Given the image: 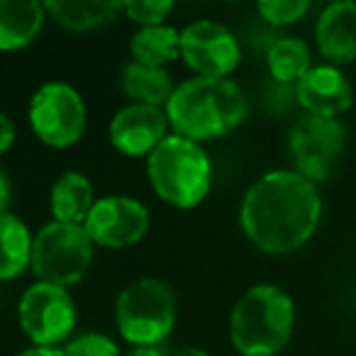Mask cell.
<instances>
[{"instance_id": "cell-1", "label": "cell", "mask_w": 356, "mask_h": 356, "mask_svg": "<svg viewBox=\"0 0 356 356\" xmlns=\"http://www.w3.org/2000/svg\"><path fill=\"white\" fill-rule=\"evenodd\" d=\"M322 218V198L298 171H268L244 193L239 222L254 247L288 254L310 242Z\"/></svg>"}, {"instance_id": "cell-2", "label": "cell", "mask_w": 356, "mask_h": 356, "mask_svg": "<svg viewBox=\"0 0 356 356\" xmlns=\"http://www.w3.org/2000/svg\"><path fill=\"white\" fill-rule=\"evenodd\" d=\"M176 134L193 142L218 139L232 132L247 118V95L227 79H191L176 86L166 108Z\"/></svg>"}, {"instance_id": "cell-3", "label": "cell", "mask_w": 356, "mask_h": 356, "mask_svg": "<svg viewBox=\"0 0 356 356\" xmlns=\"http://www.w3.org/2000/svg\"><path fill=\"white\" fill-rule=\"evenodd\" d=\"M296 307L283 288L261 283L244 293L229 317V339L242 356H276L288 346Z\"/></svg>"}, {"instance_id": "cell-4", "label": "cell", "mask_w": 356, "mask_h": 356, "mask_svg": "<svg viewBox=\"0 0 356 356\" xmlns=\"http://www.w3.org/2000/svg\"><path fill=\"white\" fill-rule=\"evenodd\" d=\"M147 171L159 198L181 210L203 203L213 184V166L205 149L181 134H168L149 154Z\"/></svg>"}, {"instance_id": "cell-5", "label": "cell", "mask_w": 356, "mask_h": 356, "mask_svg": "<svg viewBox=\"0 0 356 356\" xmlns=\"http://www.w3.org/2000/svg\"><path fill=\"white\" fill-rule=\"evenodd\" d=\"M118 330L134 346H156L176 325V296L163 281L139 278L115 302Z\"/></svg>"}, {"instance_id": "cell-6", "label": "cell", "mask_w": 356, "mask_h": 356, "mask_svg": "<svg viewBox=\"0 0 356 356\" xmlns=\"http://www.w3.org/2000/svg\"><path fill=\"white\" fill-rule=\"evenodd\" d=\"M93 261V239L83 225L49 222L32 242V264L40 281L54 286H74L86 276Z\"/></svg>"}, {"instance_id": "cell-7", "label": "cell", "mask_w": 356, "mask_h": 356, "mask_svg": "<svg viewBox=\"0 0 356 356\" xmlns=\"http://www.w3.org/2000/svg\"><path fill=\"white\" fill-rule=\"evenodd\" d=\"M346 132L339 120L305 115L288 134V152L293 166L312 184L327 181L344 154Z\"/></svg>"}, {"instance_id": "cell-8", "label": "cell", "mask_w": 356, "mask_h": 356, "mask_svg": "<svg viewBox=\"0 0 356 356\" xmlns=\"http://www.w3.org/2000/svg\"><path fill=\"white\" fill-rule=\"evenodd\" d=\"M30 127L44 144L66 149L76 144L86 127V105L79 90L66 83H44L30 100Z\"/></svg>"}, {"instance_id": "cell-9", "label": "cell", "mask_w": 356, "mask_h": 356, "mask_svg": "<svg viewBox=\"0 0 356 356\" xmlns=\"http://www.w3.org/2000/svg\"><path fill=\"white\" fill-rule=\"evenodd\" d=\"M20 327L35 346H56L69 339L76 327V302L66 288L54 283H35L20 298Z\"/></svg>"}, {"instance_id": "cell-10", "label": "cell", "mask_w": 356, "mask_h": 356, "mask_svg": "<svg viewBox=\"0 0 356 356\" xmlns=\"http://www.w3.org/2000/svg\"><path fill=\"white\" fill-rule=\"evenodd\" d=\"M181 59L203 79H227L242 59L232 32L213 20H198L181 32Z\"/></svg>"}, {"instance_id": "cell-11", "label": "cell", "mask_w": 356, "mask_h": 356, "mask_svg": "<svg viewBox=\"0 0 356 356\" xmlns=\"http://www.w3.org/2000/svg\"><path fill=\"white\" fill-rule=\"evenodd\" d=\"M88 237L108 249L137 244L149 229V210L127 195H110L95 200L83 222Z\"/></svg>"}, {"instance_id": "cell-12", "label": "cell", "mask_w": 356, "mask_h": 356, "mask_svg": "<svg viewBox=\"0 0 356 356\" xmlns=\"http://www.w3.org/2000/svg\"><path fill=\"white\" fill-rule=\"evenodd\" d=\"M168 118L163 108L132 103L110 122V142L127 156H149L168 137Z\"/></svg>"}, {"instance_id": "cell-13", "label": "cell", "mask_w": 356, "mask_h": 356, "mask_svg": "<svg viewBox=\"0 0 356 356\" xmlns=\"http://www.w3.org/2000/svg\"><path fill=\"white\" fill-rule=\"evenodd\" d=\"M298 103L307 110V115L317 118H334L351 108L354 90L346 76L337 66H312L296 86Z\"/></svg>"}, {"instance_id": "cell-14", "label": "cell", "mask_w": 356, "mask_h": 356, "mask_svg": "<svg viewBox=\"0 0 356 356\" xmlns=\"http://www.w3.org/2000/svg\"><path fill=\"white\" fill-rule=\"evenodd\" d=\"M320 54L332 64H349L356 59V3L337 0L320 13L315 27Z\"/></svg>"}, {"instance_id": "cell-15", "label": "cell", "mask_w": 356, "mask_h": 356, "mask_svg": "<svg viewBox=\"0 0 356 356\" xmlns=\"http://www.w3.org/2000/svg\"><path fill=\"white\" fill-rule=\"evenodd\" d=\"M44 6L37 0H0V51H15L37 40Z\"/></svg>"}, {"instance_id": "cell-16", "label": "cell", "mask_w": 356, "mask_h": 356, "mask_svg": "<svg viewBox=\"0 0 356 356\" xmlns=\"http://www.w3.org/2000/svg\"><path fill=\"white\" fill-rule=\"evenodd\" d=\"M44 13L51 20L71 32H88L115 22L122 13V3L115 0H49L44 3Z\"/></svg>"}, {"instance_id": "cell-17", "label": "cell", "mask_w": 356, "mask_h": 356, "mask_svg": "<svg viewBox=\"0 0 356 356\" xmlns=\"http://www.w3.org/2000/svg\"><path fill=\"white\" fill-rule=\"evenodd\" d=\"M93 205V186L79 171H66L54 184V188H51L49 208L51 215H54V222L83 225Z\"/></svg>"}, {"instance_id": "cell-18", "label": "cell", "mask_w": 356, "mask_h": 356, "mask_svg": "<svg viewBox=\"0 0 356 356\" xmlns=\"http://www.w3.org/2000/svg\"><path fill=\"white\" fill-rule=\"evenodd\" d=\"M120 86H122L124 95L142 105H152V108H166L176 90L166 69H154V66H144L137 61H129L124 66Z\"/></svg>"}, {"instance_id": "cell-19", "label": "cell", "mask_w": 356, "mask_h": 356, "mask_svg": "<svg viewBox=\"0 0 356 356\" xmlns=\"http://www.w3.org/2000/svg\"><path fill=\"white\" fill-rule=\"evenodd\" d=\"M32 242L35 237L17 215H0V281H10L30 266Z\"/></svg>"}, {"instance_id": "cell-20", "label": "cell", "mask_w": 356, "mask_h": 356, "mask_svg": "<svg viewBox=\"0 0 356 356\" xmlns=\"http://www.w3.org/2000/svg\"><path fill=\"white\" fill-rule=\"evenodd\" d=\"M134 61L154 69H163V64H171L181 56V32L168 25L142 27L129 42Z\"/></svg>"}, {"instance_id": "cell-21", "label": "cell", "mask_w": 356, "mask_h": 356, "mask_svg": "<svg viewBox=\"0 0 356 356\" xmlns=\"http://www.w3.org/2000/svg\"><path fill=\"white\" fill-rule=\"evenodd\" d=\"M310 49L302 40L283 37L268 49V71L278 83H296L310 71Z\"/></svg>"}, {"instance_id": "cell-22", "label": "cell", "mask_w": 356, "mask_h": 356, "mask_svg": "<svg viewBox=\"0 0 356 356\" xmlns=\"http://www.w3.org/2000/svg\"><path fill=\"white\" fill-rule=\"evenodd\" d=\"M257 8L259 15L271 25H293L310 10V3L307 0H261Z\"/></svg>"}, {"instance_id": "cell-23", "label": "cell", "mask_w": 356, "mask_h": 356, "mask_svg": "<svg viewBox=\"0 0 356 356\" xmlns=\"http://www.w3.org/2000/svg\"><path fill=\"white\" fill-rule=\"evenodd\" d=\"M171 10H173V3H168V0H134V3H122L124 15L142 27L161 25Z\"/></svg>"}, {"instance_id": "cell-24", "label": "cell", "mask_w": 356, "mask_h": 356, "mask_svg": "<svg viewBox=\"0 0 356 356\" xmlns=\"http://www.w3.org/2000/svg\"><path fill=\"white\" fill-rule=\"evenodd\" d=\"M66 356H120V346L108 334L88 332L76 339H71L64 349Z\"/></svg>"}, {"instance_id": "cell-25", "label": "cell", "mask_w": 356, "mask_h": 356, "mask_svg": "<svg viewBox=\"0 0 356 356\" xmlns=\"http://www.w3.org/2000/svg\"><path fill=\"white\" fill-rule=\"evenodd\" d=\"M15 142V124L6 113H0V154H6Z\"/></svg>"}, {"instance_id": "cell-26", "label": "cell", "mask_w": 356, "mask_h": 356, "mask_svg": "<svg viewBox=\"0 0 356 356\" xmlns=\"http://www.w3.org/2000/svg\"><path fill=\"white\" fill-rule=\"evenodd\" d=\"M8 205H10V181H8L6 171L0 168V215L8 213Z\"/></svg>"}, {"instance_id": "cell-27", "label": "cell", "mask_w": 356, "mask_h": 356, "mask_svg": "<svg viewBox=\"0 0 356 356\" xmlns=\"http://www.w3.org/2000/svg\"><path fill=\"white\" fill-rule=\"evenodd\" d=\"M20 356H66L61 349H56V346H32V349L22 351Z\"/></svg>"}, {"instance_id": "cell-28", "label": "cell", "mask_w": 356, "mask_h": 356, "mask_svg": "<svg viewBox=\"0 0 356 356\" xmlns=\"http://www.w3.org/2000/svg\"><path fill=\"white\" fill-rule=\"evenodd\" d=\"M127 356H163L156 346H134Z\"/></svg>"}, {"instance_id": "cell-29", "label": "cell", "mask_w": 356, "mask_h": 356, "mask_svg": "<svg viewBox=\"0 0 356 356\" xmlns=\"http://www.w3.org/2000/svg\"><path fill=\"white\" fill-rule=\"evenodd\" d=\"M173 356H210V354H205L203 349H181V351H176Z\"/></svg>"}]
</instances>
